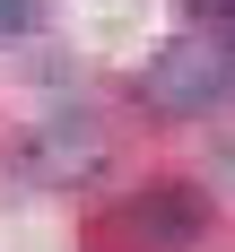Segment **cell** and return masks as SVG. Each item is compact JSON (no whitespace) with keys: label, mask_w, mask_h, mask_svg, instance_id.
<instances>
[{"label":"cell","mask_w":235,"mask_h":252,"mask_svg":"<svg viewBox=\"0 0 235 252\" xmlns=\"http://www.w3.org/2000/svg\"><path fill=\"white\" fill-rule=\"evenodd\" d=\"M192 18H201V35H235V0H192Z\"/></svg>","instance_id":"5"},{"label":"cell","mask_w":235,"mask_h":252,"mask_svg":"<svg viewBox=\"0 0 235 252\" xmlns=\"http://www.w3.org/2000/svg\"><path fill=\"white\" fill-rule=\"evenodd\" d=\"M139 87H148V104L166 113V122H201L209 104H227L235 61H227V44H218V35H201V26H192V35H174V44L139 70Z\"/></svg>","instance_id":"1"},{"label":"cell","mask_w":235,"mask_h":252,"mask_svg":"<svg viewBox=\"0 0 235 252\" xmlns=\"http://www.w3.org/2000/svg\"><path fill=\"white\" fill-rule=\"evenodd\" d=\"M35 26H44V0H0V44H18Z\"/></svg>","instance_id":"4"},{"label":"cell","mask_w":235,"mask_h":252,"mask_svg":"<svg viewBox=\"0 0 235 252\" xmlns=\"http://www.w3.org/2000/svg\"><path fill=\"white\" fill-rule=\"evenodd\" d=\"M122 226H131L139 252H192L209 235V200L192 191V183H139L131 209H122Z\"/></svg>","instance_id":"2"},{"label":"cell","mask_w":235,"mask_h":252,"mask_svg":"<svg viewBox=\"0 0 235 252\" xmlns=\"http://www.w3.org/2000/svg\"><path fill=\"white\" fill-rule=\"evenodd\" d=\"M96 165H104V130L96 122H61V130L35 139V174L44 183H87Z\"/></svg>","instance_id":"3"}]
</instances>
